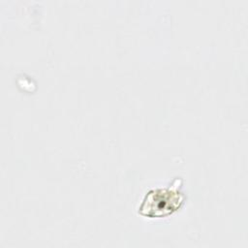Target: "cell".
Returning a JSON list of instances; mask_svg holds the SVG:
<instances>
[{
	"mask_svg": "<svg viewBox=\"0 0 248 248\" xmlns=\"http://www.w3.org/2000/svg\"><path fill=\"white\" fill-rule=\"evenodd\" d=\"M184 195L174 184L148 191L139 206V213L149 218H161L177 210L184 202Z\"/></svg>",
	"mask_w": 248,
	"mask_h": 248,
	"instance_id": "cell-1",
	"label": "cell"
}]
</instances>
